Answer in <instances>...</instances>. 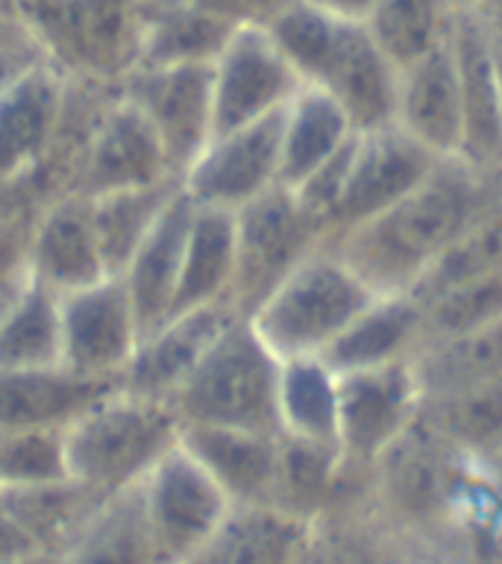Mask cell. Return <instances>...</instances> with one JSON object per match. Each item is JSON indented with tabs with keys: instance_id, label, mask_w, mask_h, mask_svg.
Listing matches in <instances>:
<instances>
[{
	"instance_id": "1",
	"label": "cell",
	"mask_w": 502,
	"mask_h": 564,
	"mask_svg": "<svg viewBox=\"0 0 502 564\" xmlns=\"http://www.w3.org/2000/svg\"><path fill=\"white\" fill-rule=\"evenodd\" d=\"M500 209L502 174L449 156L403 200L332 247L376 294H408L458 238Z\"/></svg>"
},
{
	"instance_id": "2",
	"label": "cell",
	"mask_w": 502,
	"mask_h": 564,
	"mask_svg": "<svg viewBox=\"0 0 502 564\" xmlns=\"http://www.w3.org/2000/svg\"><path fill=\"white\" fill-rule=\"evenodd\" d=\"M65 438L70 479L109 500L148 479L150 470L179 444L183 421L171 403L118 388L83 414Z\"/></svg>"
},
{
	"instance_id": "3",
	"label": "cell",
	"mask_w": 502,
	"mask_h": 564,
	"mask_svg": "<svg viewBox=\"0 0 502 564\" xmlns=\"http://www.w3.org/2000/svg\"><path fill=\"white\" fill-rule=\"evenodd\" d=\"M280 356L262 341L247 317L238 315L211 344L171 405L183 426L280 435Z\"/></svg>"
},
{
	"instance_id": "4",
	"label": "cell",
	"mask_w": 502,
	"mask_h": 564,
	"mask_svg": "<svg viewBox=\"0 0 502 564\" xmlns=\"http://www.w3.org/2000/svg\"><path fill=\"white\" fill-rule=\"evenodd\" d=\"M373 297L376 291L332 245H324L247 321L282 361L306 359L324 356Z\"/></svg>"
},
{
	"instance_id": "5",
	"label": "cell",
	"mask_w": 502,
	"mask_h": 564,
	"mask_svg": "<svg viewBox=\"0 0 502 564\" xmlns=\"http://www.w3.org/2000/svg\"><path fill=\"white\" fill-rule=\"evenodd\" d=\"M326 245L324 220L276 185L236 212V280L229 306L250 317L308 256Z\"/></svg>"
},
{
	"instance_id": "6",
	"label": "cell",
	"mask_w": 502,
	"mask_h": 564,
	"mask_svg": "<svg viewBox=\"0 0 502 564\" xmlns=\"http://www.w3.org/2000/svg\"><path fill=\"white\" fill-rule=\"evenodd\" d=\"M159 564H188L232 511L215 479L176 444L139 485Z\"/></svg>"
},
{
	"instance_id": "7",
	"label": "cell",
	"mask_w": 502,
	"mask_h": 564,
	"mask_svg": "<svg viewBox=\"0 0 502 564\" xmlns=\"http://www.w3.org/2000/svg\"><path fill=\"white\" fill-rule=\"evenodd\" d=\"M421 412V388L412 361L338 373V453L343 470L368 479Z\"/></svg>"
},
{
	"instance_id": "8",
	"label": "cell",
	"mask_w": 502,
	"mask_h": 564,
	"mask_svg": "<svg viewBox=\"0 0 502 564\" xmlns=\"http://www.w3.org/2000/svg\"><path fill=\"white\" fill-rule=\"evenodd\" d=\"M440 159L396 123L359 132L343 192L326 220V245L379 218L432 174Z\"/></svg>"
},
{
	"instance_id": "9",
	"label": "cell",
	"mask_w": 502,
	"mask_h": 564,
	"mask_svg": "<svg viewBox=\"0 0 502 564\" xmlns=\"http://www.w3.org/2000/svg\"><path fill=\"white\" fill-rule=\"evenodd\" d=\"M299 88L303 79L273 44L268 30L238 26L218 59L211 62L215 135L285 112Z\"/></svg>"
},
{
	"instance_id": "10",
	"label": "cell",
	"mask_w": 502,
	"mask_h": 564,
	"mask_svg": "<svg viewBox=\"0 0 502 564\" xmlns=\"http://www.w3.org/2000/svg\"><path fill=\"white\" fill-rule=\"evenodd\" d=\"M118 88L156 130L171 171L183 183L185 171L215 135L211 65L132 68Z\"/></svg>"
},
{
	"instance_id": "11",
	"label": "cell",
	"mask_w": 502,
	"mask_h": 564,
	"mask_svg": "<svg viewBox=\"0 0 502 564\" xmlns=\"http://www.w3.org/2000/svg\"><path fill=\"white\" fill-rule=\"evenodd\" d=\"M159 183H179V180L171 171L156 130L118 88V97L106 106L79 153L68 194H83L95 200L103 194L148 188Z\"/></svg>"
},
{
	"instance_id": "12",
	"label": "cell",
	"mask_w": 502,
	"mask_h": 564,
	"mask_svg": "<svg viewBox=\"0 0 502 564\" xmlns=\"http://www.w3.org/2000/svg\"><path fill=\"white\" fill-rule=\"evenodd\" d=\"M139 341V317L121 276L62 297V368L79 377L121 379Z\"/></svg>"
},
{
	"instance_id": "13",
	"label": "cell",
	"mask_w": 502,
	"mask_h": 564,
	"mask_svg": "<svg viewBox=\"0 0 502 564\" xmlns=\"http://www.w3.org/2000/svg\"><path fill=\"white\" fill-rule=\"evenodd\" d=\"M282 112L206 144L183 176V192L197 206L238 212L280 183Z\"/></svg>"
},
{
	"instance_id": "14",
	"label": "cell",
	"mask_w": 502,
	"mask_h": 564,
	"mask_svg": "<svg viewBox=\"0 0 502 564\" xmlns=\"http://www.w3.org/2000/svg\"><path fill=\"white\" fill-rule=\"evenodd\" d=\"M396 68L364 24L341 21L324 59L306 86H315L341 106L356 132L394 123Z\"/></svg>"
},
{
	"instance_id": "15",
	"label": "cell",
	"mask_w": 502,
	"mask_h": 564,
	"mask_svg": "<svg viewBox=\"0 0 502 564\" xmlns=\"http://www.w3.org/2000/svg\"><path fill=\"white\" fill-rule=\"evenodd\" d=\"M452 56L461 91V153L470 165L502 174V104L493 65L491 26L482 12L458 9L452 21Z\"/></svg>"
},
{
	"instance_id": "16",
	"label": "cell",
	"mask_w": 502,
	"mask_h": 564,
	"mask_svg": "<svg viewBox=\"0 0 502 564\" xmlns=\"http://www.w3.org/2000/svg\"><path fill=\"white\" fill-rule=\"evenodd\" d=\"M238 312L229 303L194 308L183 315L167 317L139 341V350L132 356L121 377V388L127 394L174 403L179 388L188 382L197 365L206 359L211 344L227 329Z\"/></svg>"
},
{
	"instance_id": "17",
	"label": "cell",
	"mask_w": 502,
	"mask_h": 564,
	"mask_svg": "<svg viewBox=\"0 0 502 564\" xmlns=\"http://www.w3.org/2000/svg\"><path fill=\"white\" fill-rule=\"evenodd\" d=\"M70 74L47 59L0 100V192L42 171L59 135Z\"/></svg>"
},
{
	"instance_id": "18",
	"label": "cell",
	"mask_w": 502,
	"mask_h": 564,
	"mask_svg": "<svg viewBox=\"0 0 502 564\" xmlns=\"http://www.w3.org/2000/svg\"><path fill=\"white\" fill-rule=\"evenodd\" d=\"M26 271L59 297L109 276L88 197L62 194L35 215L26 245Z\"/></svg>"
},
{
	"instance_id": "19",
	"label": "cell",
	"mask_w": 502,
	"mask_h": 564,
	"mask_svg": "<svg viewBox=\"0 0 502 564\" xmlns=\"http://www.w3.org/2000/svg\"><path fill=\"white\" fill-rule=\"evenodd\" d=\"M394 123L438 159L461 153V91L449 39L400 68Z\"/></svg>"
},
{
	"instance_id": "20",
	"label": "cell",
	"mask_w": 502,
	"mask_h": 564,
	"mask_svg": "<svg viewBox=\"0 0 502 564\" xmlns=\"http://www.w3.org/2000/svg\"><path fill=\"white\" fill-rule=\"evenodd\" d=\"M118 388L121 379L79 377L62 365L0 370V435L24 430H70Z\"/></svg>"
},
{
	"instance_id": "21",
	"label": "cell",
	"mask_w": 502,
	"mask_h": 564,
	"mask_svg": "<svg viewBox=\"0 0 502 564\" xmlns=\"http://www.w3.org/2000/svg\"><path fill=\"white\" fill-rule=\"evenodd\" d=\"M179 444L232 506H273L280 435L227 426H183Z\"/></svg>"
},
{
	"instance_id": "22",
	"label": "cell",
	"mask_w": 502,
	"mask_h": 564,
	"mask_svg": "<svg viewBox=\"0 0 502 564\" xmlns=\"http://www.w3.org/2000/svg\"><path fill=\"white\" fill-rule=\"evenodd\" d=\"M192 218L194 203L179 185V192L165 209V215L159 218L153 232L144 238V245L135 250L127 271L121 273L123 285L130 291L135 317H139L141 338L165 324L171 312H174L176 285H179V271H183L185 238H188Z\"/></svg>"
},
{
	"instance_id": "23",
	"label": "cell",
	"mask_w": 502,
	"mask_h": 564,
	"mask_svg": "<svg viewBox=\"0 0 502 564\" xmlns=\"http://www.w3.org/2000/svg\"><path fill=\"white\" fill-rule=\"evenodd\" d=\"M423 347V306L412 294H376L320 359L335 373L412 361Z\"/></svg>"
},
{
	"instance_id": "24",
	"label": "cell",
	"mask_w": 502,
	"mask_h": 564,
	"mask_svg": "<svg viewBox=\"0 0 502 564\" xmlns=\"http://www.w3.org/2000/svg\"><path fill=\"white\" fill-rule=\"evenodd\" d=\"M423 546L400 535L368 497L312 523L294 564H414Z\"/></svg>"
},
{
	"instance_id": "25",
	"label": "cell",
	"mask_w": 502,
	"mask_h": 564,
	"mask_svg": "<svg viewBox=\"0 0 502 564\" xmlns=\"http://www.w3.org/2000/svg\"><path fill=\"white\" fill-rule=\"evenodd\" d=\"M236 30L192 0H144L135 68L211 65Z\"/></svg>"
},
{
	"instance_id": "26",
	"label": "cell",
	"mask_w": 502,
	"mask_h": 564,
	"mask_svg": "<svg viewBox=\"0 0 502 564\" xmlns=\"http://www.w3.org/2000/svg\"><path fill=\"white\" fill-rule=\"evenodd\" d=\"M232 280H236V212L209 209L194 203L171 317L215 303H229Z\"/></svg>"
},
{
	"instance_id": "27",
	"label": "cell",
	"mask_w": 502,
	"mask_h": 564,
	"mask_svg": "<svg viewBox=\"0 0 502 564\" xmlns=\"http://www.w3.org/2000/svg\"><path fill=\"white\" fill-rule=\"evenodd\" d=\"M359 135L347 112L315 86H303L282 112L280 183L297 188Z\"/></svg>"
},
{
	"instance_id": "28",
	"label": "cell",
	"mask_w": 502,
	"mask_h": 564,
	"mask_svg": "<svg viewBox=\"0 0 502 564\" xmlns=\"http://www.w3.org/2000/svg\"><path fill=\"white\" fill-rule=\"evenodd\" d=\"M312 523L273 506H232L209 544L188 564H294Z\"/></svg>"
},
{
	"instance_id": "29",
	"label": "cell",
	"mask_w": 502,
	"mask_h": 564,
	"mask_svg": "<svg viewBox=\"0 0 502 564\" xmlns=\"http://www.w3.org/2000/svg\"><path fill=\"white\" fill-rule=\"evenodd\" d=\"M412 370L421 400L502 382V321L423 344Z\"/></svg>"
},
{
	"instance_id": "30",
	"label": "cell",
	"mask_w": 502,
	"mask_h": 564,
	"mask_svg": "<svg viewBox=\"0 0 502 564\" xmlns=\"http://www.w3.org/2000/svg\"><path fill=\"white\" fill-rule=\"evenodd\" d=\"M103 497H97L74 479H62L33 488H3L0 509L33 538L42 553L62 555L74 544V538L86 529Z\"/></svg>"
},
{
	"instance_id": "31",
	"label": "cell",
	"mask_w": 502,
	"mask_h": 564,
	"mask_svg": "<svg viewBox=\"0 0 502 564\" xmlns=\"http://www.w3.org/2000/svg\"><path fill=\"white\" fill-rule=\"evenodd\" d=\"M417 421L447 447L484 465L502 453V382L421 400Z\"/></svg>"
},
{
	"instance_id": "32",
	"label": "cell",
	"mask_w": 502,
	"mask_h": 564,
	"mask_svg": "<svg viewBox=\"0 0 502 564\" xmlns=\"http://www.w3.org/2000/svg\"><path fill=\"white\" fill-rule=\"evenodd\" d=\"M280 435L338 447V373L320 356L282 361Z\"/></svg>"
},
{
	"instance_id": "33",
	"label": "cell",
	"mask_w": 502,
	"mask_h": 564,
	"mask_svg": "<svg viewBox=\"0 0 502 564\" xmlns=\"http://www.w3.org/2000/svg\"><path fill=\"white\" fill-rule=\"evenodd\" d=\"M179 192V183H159L148 188L114 192L91 200V218L103 264L109 276H121L144 238L153 232L171 200Z\"/></svg>"
},
{
	"instance_id": "34",
	"label": "cell",
	"mask_w": 502,
	"mask_h": 564,
	"mask_svg": "<svg viewBox=\"0 0 502 564\" xmlns=\"http://www.w3.org/2000/svg\"><path fill=\"white\" fill-rule=\"evenodd\" d=\"M62 564H159L139 488L109 497L62 553Z\"/></svg>"
},
{
	"instance_id": "35",
	"label": "cell",
	"mask_w": 502,
	"mask_h": 564,
	"mask_svg": "<svg viewBox=\"0 0 502 564\" xmlns=\"http://www.w3.org/2000/svg\"><path fill=\"white\" fill-rule=\"evenodd\" d=\"M62 365V297L30 276L0 324V370Z\"/></svg>"
},
{
	"instance_id": "36",
	"label": "cell",
	"mask_w": 502,
	"mask_h": 564,
	"mask_svg": "<svg viewBox=\"0 0 502 564\" xmlns=\"http://www.w3.org/2000/svg\"><path fill=\"white\" fill-rule=\"evenodd\" d=\"M456 12L452 0H379L364 26L388 59L403 68L447 42Z\"/></svg>"
},
{
	"instance_id": "37",
	"label": "cell",
	"mask_w": 502,
	"mask_h": 564,
	"mask_svg": "<svg viewBox=\"0 0 502 564\" xmlns=\"http://www.w3.org/2000/svg\"><path fill=\"white\" fill-rule=\"evenodd\" d=\"M502 273V209L484 218L467 236H461L438 262L432 264L426 276L408 294L414 300H432L449 289L467 282L488 280Z\"/></svg>"
},
{
	"instance_id": "38",
	"label": "cell",
	"mask_w": 502,
	"mask_h": 564,
	"mask_svg": "<svg viewBox=\"0 0 502 564\" xmlns=\"http://www.w3.org/2000/svg\"><path fill=\"white\" fill-rule=\"evenodd\" d=\"M65 432H3L0 435V482H3V488H33V485L70 479Z\"/></svg>"
},
{
	"instance_id": "39",
	"label": "cell",
	"mask_w": 502,
	"mask_h": 564,
	"mask_svg": "<svg viewBox=\"0 0 502 564\" xmlns=\"http://www.w3.org/2000/svg\"><path fill=\"white\" fill-rule=\"evenodd\" d=\"M421 303V300H417ZM423 344L502 321V273L423 300Z\"/></svg>"
},
{
	"instance_id": "40",
	"label": "cell",
	"mask_w": 502,
	"mask_h": 564,
	"mask_svg": "<svg viewBox=\"0 0 502 564\" xmlns=\"http://www.w3.org/2000/svg\"><path fill=\"white\" fill-rule=\"evenodd\" d=\"M440 558L447 564H502V514L491 479L488 491L470 506L456 532L449 535Z\"/></svg>"
},
{
	"instance_id": "41",
	"label": "cell",
	"mask_w": 502,
	"mask_h": 564,
	"mask_svg": "<svg viewBox=\"0 0 502 564\" xmlns=\"http://www.w3.org/2000/svg\"><path fill=\"white\" fill-rule=\"evenodd\" d=\"M51 59L33 33L12 35L0 42V100L15 91L39 65Z\"/></svg>"
},
{
	"instance_id": "42",
	"label": "cell",
	"mask_w": 502,
	"mask_h": 564,
	"mask_svg": "<svg viewBox=\"0 0 502 564\" xmlns=\"http://www.w3.org/2000/svg\"><path fill=\"white\" fill-rule=\"evenodd\" d=\"M200 9L218 15L220 21H227L232 26H271L282 12H288L291 7H297L299 0H192Z\"/></svg>"
},
{
	"instance_id": "43",
	"label": "cell",
	"mask_w": 502,
	"mask_h": 564,
	"mask_svg": "<svg viewBox=\"0 0 502 564\" xmlns=\"http://www.w3.org/2000/svg\"><path fill=\"white\" fill-rule=\"evenodd\" d=\"M33 220L26 215H0V280L26 271V245Z\"/></svg>"
},
{
	"instance_id": "44",
	"label": "cell",
	"mask_w": 502,
	"mask_h": 564,
	"mask_svg": "<svg viewBox=\"0 0 502 564\" xmlns=\"http://www.w3.org/2000/svg\"><path fill=\"white\" fill-rule=\"evenodd\" d=\"M39 553L42 550L35 546L33 538L26 535L24 529L0 509V564H21Z\"/></svg>"
},
{
	"instance_id": "45",
	"label": "cell",
	"mask_w": 502,
	"mask_h": 564,
	"mask_svg": "<svg viewBox=\"0 0 502 564\" xmlns=\"http://www.w3.org/2000/svg\"><path fill=\"white\" fill-rule=\"evenodd\" d=\"M312 7H317L320 12L332 18H341V21H352V24H368V18L373 15L379 0H306Z\"/></svg>"
},
{
	"instance_id": "46",
	"label": "cell",
	"mask_w": 502,
	"mask_h": 564,
	"mask_svg": "<svg viewBox=\"0 0 502 564\" xmlns=\"http://www.w3.org/2000/svg\"><path fill=\"white\" fill-rule=\"evenodd\" d=\"M26 282H30V271L12 273L7 280H0V324H3V317L9 315V308L15 306V300L21 297V291L26 289Z\"/></svg>"
},
{
	"instance_id": "47",
	"label": "cell",
	"mask_w": 502,
	"mask_h": 564,
	"mask_svg": "<svg viewBox=\"0 0 502 564\" xmlns=\"http://www.w3.org/2000/svg\"><path fill=\"white\" fill-rule=\"evenodd\" d=\"M484 474L491 479V488H493V497H496V506H500V514H502V453L491 462H484Z\"/></svg>"
},
{
	"instance_id": "48",
	"label": "cell",
	"mask_w": 502,
	"mask_h": 564,
	"mask_svg": "<svg viewBox=\"0 0 502 564\" xmlns=\"http://www.w3.org/2000/svg\"><path fill=\"white\" fill-rule=\"evenodd\" d=\"M484 21H488V18H484ZM491 47H493V65H496V83H500V104H502V30H496V26H491Z\"/></svg>"
},
{
	"instance_id": "49",
	"label": "cell",
	"mask_w": 502,
	"mask_h": 564,
	"mask_svg": "<svg viewBox=\"0 0 502 564\" xmlns=\"http://www.w3.org/2000/svg\"><path fill=\"white\" fill-rule=\"evenodd\" d=\"M21 33H30V30L0 12V42H3V39H12V35H21Z\"/></svg>"
},
{
	"instance_id": "50",
	"label": "cell",
	"mask_w": 502,
	"mask_h": 564,
	"mask_svg": "<svg viewBox=\"0 0 502 564\" xmlns=\"http://www.w3.org/2000/svg\"><path fill=\"white\" fill-rule=\"evenodd\" d=\"M452 3H456V9H467V12H488L500 0H452Z\"/></svg>"
},
{
	"instance_id": "51",
	"label": "cell",
	"mask_w": 502,
	"mask_h": 564,
	"mask_svg": "<svg viewBox=\"0 0 502 564\" xmlns=\"http://www.w3.org/2000/svg\"><path fill=\"white\" fill-rule=\"evenodd\" d=\"M482 15L488 18V24L496 26V30H502V0H500V3H496V7H493V9H488V12H482Z\"/></svg>"
},
{
	"instance_id": "52",
	"label": "cell",
	"mask_w": 502,
	"mask_h": 564,
	"mask_svg": "<svg viewBox=\"0 0 502 564\" xmlns=\"http://www.w3.org/2000/svg\"><path fill=\"white\" fill-rule=\"evenodd\" d=\"M0 494H3V482H0Z\"/></svg>"
}]
</instances>
